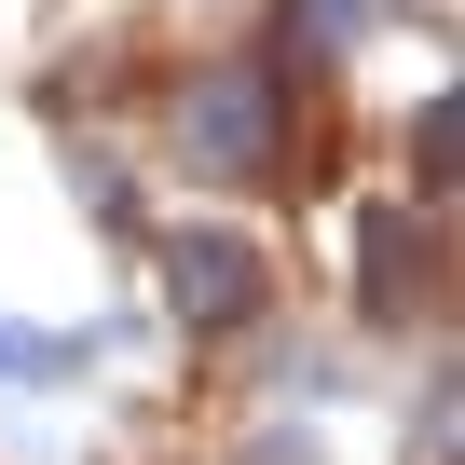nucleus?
<instances>
[{
	"mask_svg": "<svg viewBox=\"0 0 465 465\" xmlns=\"http://www.w3.org/2000/svg\"><path fill=\"white\" fill-rule=\"evenodd\" d=\"M178 151H192L205 178H274V164H288V137H274V69H261V55L205 69V83L178 96Z\"/></svg>",
	"mask_w": 465,
	"mask_h": 465,
	"instance_id": "f257e3e1",
	"label": "nucleus"
},
{
	"mask_svg": "<svg viewBox=\"0 0 465 465\" xmlns=\"http://www.w3.org/2000/svg\"><path fill=\"white\" fill-rule=\"evenodd\" d=\"M164 288H178V315H192V329H232V315H261V261L232 247V232H192V247L164 261Z\"/></svg>",
	"mask_w": 465,
	"mask_h": 465,
	"instance_id": "f03ea898",
	"label": "nucleus"
}]
</instances>
